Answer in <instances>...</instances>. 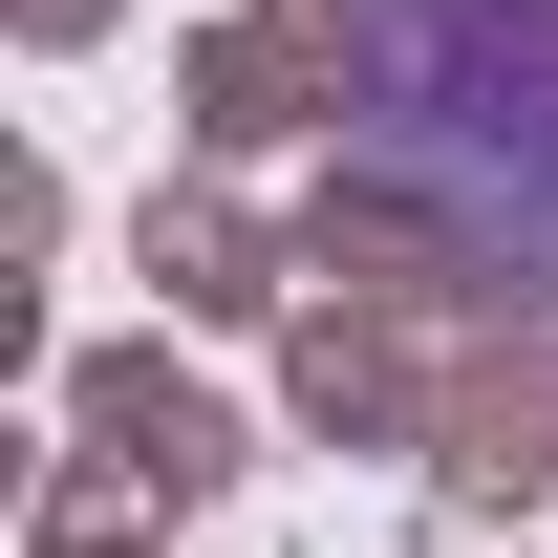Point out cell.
Returning a JSON list of instances; mask_svg holds the SVG:
<instances>
[{
    "label": "cell",
    "instance_id": "1",
    "mask_svg": "<svg viewBox=\"0 0 558 558\" xmlns=\"http://www.w3.org/2000/svg\"><path fill=\"white\" fill-rule=\"evenodd\" d=\"M451 108L515 130V172L473 215L558 236V0H387V130H451Z\"/></svg>",
    "mask_w": 558,
    "mask_h": 558
}]
</instances>
